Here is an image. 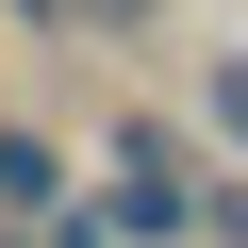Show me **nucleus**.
<instances>
[{"label":"nucleus","instance_id":"f03ea898","mask_svg":"<svg viewBox=\"0 0 248 248\" xmlns=\"http://www.w3.org/2000/svg\"><path fill=\"white\" fill-rule=\"evenodd\" d=\"M50 17H66V0H50ZM83 17H133V0H83Z\"/></svg>","mask_w":248,"mask_h":248},{"label":"nucleus","instance_id":"f257e3e1","mask_svg":"<svg viewBox=\"0 0 248 248\" xmlns=\"http://www.w3.org/2000/svg\"><path fill=\"white\" fill-rule=\"evenodd\" d=\"M215 232H232V248H248V182H232V199H215Z\"/></svg>","mask_w":248,"mask_h":248}]
</instances>
